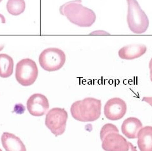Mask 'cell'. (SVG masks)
I'll return each mask as SVG.
<instances>
[{
    "label": "cell",
    "mask_w": 152,
    "mask_h": 151,
    "mask_svg": "<svg viewBox=\"0 0 152 151\" xmlns=\"http://www.w3.org/2000/svg\"><path fill=\"white\" fill-rule=\"evenodd\" d=\"M81 0H72L66 2L60 8L61 15L75 25L80 27H89L96 21L95 13L81 4Z\"/></svg>",
    "instance_id": "obj_1"
},
{
    "label": "cell",
    "mask_w": 152,
    "mask_h": 151,
    "mask_svg": "<svg viewBox=\"0 0 152 151\" xmlns=\"http://www.w3.org/2000/svg\"><path fill=\"white\" fill-rule=\"evenodd\" d=\"M102 101L93 97H86L74 102L70 107L72 116L81 122H93L101 116Z\"/></svg>",
    "instance_id": "obj_2"
},
{
    "label": "cell",
    "mask_w": 152,
    "mask_h": 151,
    "mask_svg": "<svg viewBox=\"0 0 152 151\" xmlns=\"http://www.w3.org/2000/svg\"><path fill=\"white\" fill-rule=\"evenodd\" d=\"M128 10L127 22L129 29L134 34L145 32L149 27V20L137 0H127Z\"/></svg>",
    "instance_id": "obj_3"
},
{
    "label": "cell",
    "mask_w": 152,
    "mask_h": 151,
    "mask_svg": "<svg viewBox=\"0 0 152 151\" xmlns=\"http://www.w3.org/2000/svg\"><path fill=\"white\" fill-rule=\"evenodd\" d=\"M66 61L65 54L57 48H50L41 52L39 63L42 68L47 72H55L64 67Z\"/></svg>",
    "instance_id": "obj_4"
},
{
    "label": "cell",
    "mask_w": 152,
    "mask_h": 151,
    "mask_svg": "<svg viewBox=\"0 0 152 151\" xmlns=\"http://www.w3.org/2000/svg\"><path fill=\"white\" fill-rule=\"evenodd\" d=\"M38 77V68L34 60L25 58L19 61L15 68L17 81L22 86H31Z\"/></svg>",
    "instance_id": "obj_5"
},
{
    "label": "cell",
    "mask_w": 152,
    "mask_h": 151,
    "mask_svg": "<svg viewBox=\"0 0 152 151\" xmlns=\"http://www.w3.org/2000/svg\"><path fill=\"white\" fill-rule=\"evenodd\" d=\"M68 113L64 108L54 107L46 115L45 125L56 136L64 134L66 129Z\"/></svg>",
    "instance_id": "obj_6"
},
{
    "label": "cell",
    "mask_w": 152,
    "mask_h": 151,
    "mask_svg": "<svg viewBox=\"0 0 152 151\" xmlns=\"http://www.w3.org/2000/svg\"><path fill=\"white\" fill-rule=\"evenodd\" d=\"M126 112V103L119 97L110 99L104 106V115L109 120H119L125 116Z\"/></svg>",
    "instance_id": "obj_7"
},
{
    "label": "cell",
    "mask_w": 152,
    "mask_h": 151,
    "mask_svg": "<svg viewBox=\"0 0 152 151\" xmlns=\"http://www.w3.org/2000/svg\"><path fill=\"white\" fill-rule=\"evenodd\" d=\"M49 107L48 99L42 94H32L27 101V109L33 116H43L48 111Z\"/></svg>",
    "instance_id": "obj_8"
},
{
    "label": "cell",
    "mask_w": 152,
    "mask_h": 151,
    "mask_svg": "<svg viewBox=\"0 0 152 151\" xmlns=\"http://www.w3.org/2000/svg\"><path fill=\"white\" fill-rule=\"evenodd\" d=\"M102 149L105 151H128L129 142L119 133L108 134L102 140Z\"/></svg>",
    "instance_id": "obj_9"
},
{
    "label": "cell",
    "mask_w": 152,
    "mask_h": 151,
    "mask_svg": "<svg viewBox=\"0 0 152 151\" xmlns=\"http://www.w3.org/2000/svg\"><path fill=\"white\" fill-rule=\"evenodd\" d=\"M146 51L147 48L144 44H131L121 48L118 51V56L122 60H132L140 58Z\"/></svg>",
    "instance_id": "obj_10"
},
{
    "label": "cell",
    "mask_w": 152,
    "mask_h": 151,
    "mask_svg": "<svg viewBox=\"0 0 152 151\" xmlns=\"http://www.w3.org/2000/svg\"><path fill=\"white\" fill-rule=\"evenodd\" d=\"M142 128V124L139 119L135 117H129L123 121L121 130L127 138L134 139L137 138V135Z\"/></svg>",
    "instance_id": "obj_11"
},
{
    "label": "cell",
    "mask_w": 152,
    "mask_h": 151,
    "mask_svg": "<svg viewBox=\"0 0 152 151\" xmlns=\"http://www.w3.org/2000/svg\"><path fill=\"white\" fill-rule=\"evenodd\" d=\"M1 144L6 151H27L20 139L9 132H4L1 136Z\"/></svg>",
    "instance_id": "obj_12"
},
{
    "label": "cell",
    "mask_w": 152,
    "mask_h": 151,
    "mask_svg": "<svg viewBox=\"0 0 152 151\" xmlns=\"http://www.w3.org/2000/svg\"><path fill=\"white\" fill-rule=\"evenodd\" d=\"M137 146L140 151H152V126H146L137 135Z\"/></svg>",
    "instance_id": "obj_13"
},
{
    "label": "cell",
    "mask_w": 152,
    "mask_h": 151,
    "mask_svg": "<svg viewBox=\"0 0 152 151\" xmlns=\"http://www.w3.org/2000/svg\"><path fill=\"white\" fill-rule=\"evenodd\" d=\"M13 60L7 54H0V77L8 78L13 72Z\"/></svg>",
    "instance_id": "obj_14"
},
{
    "label": "cell",
    "mask_w": 152,
    "mask_h": 151,
    "mask_svg": "<svg viewBox=\"0 0 152 151\" xmlns=\"http://www.w3.org/2000/svg\"><path fill=\"white\" fill-rule=\"evenodd\" d=\"M7 10L13 16L20 15L26 10V2L24 0H8Z\"/></svg>",
    "instance_id": "obj_15"
},
{
    "label": "cell",
    "mask_w": 152,
    "mask_h": 151,
    "mask_svg": "<svg viewBox=\"0 0 152 151\" xmlns=\"http://www.w3.org/2000/svg\"><path fill=\"white\" fill-rule=\"evenodd\" d=\"M113 132H116V133H119V131L117 128V127L112 123H107L104 125L101 129L100 131V139L102 141L103 139L105 137V136L108 134L113 133Z\"/></svg>",
    "instance_id": "obj_16"
},
{
    "label": "cell",
    "mask_w": 152,
    "mask_h": 151,
    "mask_svg": "<svg viewBox=\"0 0 152 151\" xmlns=\"http://www.w3.org/2000/svg\"><path fill=\"white\" fill-rule=\"evenodd\" d=\"M142 101H145L152 106V97H144L142 98Z\"/></svg>",
    "instance_id": "obj_17"
},
{
    "label": "cell",
    "mask_w": 152,
    "mask_h": 151,
    "mask_svg": "<svg viewBox=\"0 0 152 151\" xmlns=\"http://www.w3.org/2000/svg\"><path fill=\"white\" fill-rule=\"evenodd\" d=\"M149 68H150V80L152 82V58L150 61L149 63Z\"/></svg>",
    "instance_id": "obj_18"
},
{
    "label": "cell",
    "mask_w": 152,
    "mask_h": 151,
    "mask_svg": "<svg viewBox=\"0 0 152 151\" xmlns=\"http://www.w3.org/2000/svg\"><path fill=\"white\" fill-rule=\"evenodd\" d=\"M129 149L128 151H137L136 147H134V146L132 144V143L129 142Z\"/></svg>",
    "instance_id": "obj_19"
},
{
    "label": "cell",
    "mask_w": 152,
    "mask_h": 151,
    "mask_svg": "<svg viewBox=\"0 0 152 151\" xmlns=\"http://www.w3.org/2000/svg\"><path fill=\"white\" fill-rule=\"evenodd\" d=\"M0 22L2 23H6L5 18H4V17L3 15H1V14H0Z\"/></svg>",
    "instance_id": "obj_20"
},
{
    "label": "cell",
    "mask_w": 152,
    "mask_h": 151,
    "mask_svg": "<svg viewBox=\"0 0 152 151\" xmlns=\"http://www.w3.org/2000/svg\"><path fill=\"white\" fill-rule=\"evenodd\" d=\"M4 45H1V46H0V51H2L3 49H4Z\"/></svg>",
    "instance_id": "obj_21"
},
{
    "label": "cell",
    "mask_w": 152,
    "mask_h": 151,
    "mask_svg": "<svg viewBox=\"0 0 152 151\" xmlns=\"http://www.w3.org/2000/svg\"><path fill=\"white\" fill-rule=\"evenodd\" d=\"M2 1H3V0H0V3H1Z\"/></svg>",
    "instance_id": "obj_22"
},
{
    "label": "cell",
    "mask_w": 152,
    "mask_h": 151,
    "mask_svg": "<svg viewBox=\"0 0 152 151\" xmlns=\"http://www.w3.org/2000/svg\"><path fill=\"white\" fill-rule=\"evenodd\" d=\"M0 151H3V150H2L1 149H0Z\"/></svg>",
    "instance_id": "obj_23"
}]
</instances>
